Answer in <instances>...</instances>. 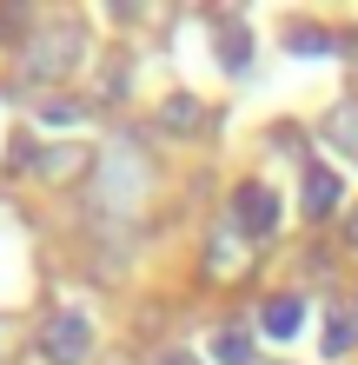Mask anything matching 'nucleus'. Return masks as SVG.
Returning <instances> with one entry per match:
<instances>
[{
	"mask_svg": "<svg viewBox=\"0 0 358 365\" xmlns=\"http://www.w3.org/2000/svg\"><path fill=\"white\" fill-rule=\"evenodd\" d=\"M80 53H87V27H80V20H53V27H40L27 40L20 73H27V80H67L80 67Z\"/></svg>",
	"mask_w": 358,
	"mask_h": 365,
	"instance_id": "1",
	"label": "nucleus"
},
{
	"mask_svg": "<svg viewBox=\"0 0 358 365\" xmlns=\"http://www.w3.org/2000/svg\"><path fill=\"white\" fill-rule=\"evenodd\" d=\"M87 352H93L87 312H53L47 326H40V359L47 365H87Z\"/></svg>",
	"mask_w": 358,
	"mask_h": 365,
	"instance_id": "2",
	"label": "nucleus"
},
{
	"mask_svg": "<svg viewBox=\"0 0 358 365\" xmlns=\"http://www.w3.org/2000/svg\"><path fill=\"white\" fill-rule=\"evenodd\" d=\"M233 226L246 240H272V226H279V192L265 180H239L233 186Z\"/></svg>",
	"mask_w": 358,
	"mask_h": 365,
	"instance_id": "3",
	"label": "nucleus"
},
{
	"mask_svg": "<svg viewBox=\"0 0 358 365\" xmlns=\"http://www.w3.org/2000/svg\"><path fill=\"white\" fill-rule=\"evenodd\" d=\"M87 166H93V146H80V140L33 153V173H40V180H53V186H73L80 173H87Z\"/></svg>",
	"mask_w": 358,
	"mask_h": 365,
	"instance_id": "4",
	"label": "nucleus"
},
{
	"mask_svg": "<svg viewBox=\"0 0 358 365\" xmlns=\"http://www.w3.org/2000/svg\"><path fill=\"white\" fill-rule=\"evenodd\" d=\"M339 200H345L339 173H332V166H305V220H325V212H339Z\"/></svg>",
	"mask_w": 358,
	"mask_h": 365,
	"instance_id": "5",
	"label": "nucleus"
},
{
	"mask_svg": "<svg viewBox=\"0 0 358 365\" xmlns=\"http://www.w3.org/2000/svg\"><path fill=\"white\" fill-rule=\"evenodd\" d=\"M159 126H166V133H179V140H193V133H206L213 120H206V106H199L193 93H173V100L159 106Z\"/></svg>",
	"mask_w": 358,
	"mask_h": 365,
	"instance_id": "6",
	"label": "nucleus"
},
{
	"mask_svg": "<svg viewBox=\"0 0 358 365\" xmlns=\"http://www.w3.org/2000/svg\"><path fill=\"white\" fill-rule=\"evenodd\" d=\"M213 47H219V60H226V73H246V67H252V40H246V27H239L233 14L213 20Z\"/></svg>",
	"mask_w": 358,
	"mask_h": 365,
	"instance_id": "7",
	"label": "nucleus"
},
{
	"mask_svg": "<svg viewBox=\"0 0 358 365\" xmlns=\"http://www.w3.org/2000/svg\"><path fill=\"white\" fill-rule=\"evenodd\" d=\"M259 319H265L272 339H292V332H299V319H305V299H299V292H279V299H265Z\"/></svg>",
	"mask_w": 358,
	"mask_h": 365,
	"instance_id": "8",
	"label": "nucleus"
},
{
	"mask_svg": "<svg viewBox=\"0 0 358 365\" xmlns=\"http://www.w3.org/2000/svg\"><path fill=\"white\" fill-rule=\"evenodd\" d=\"M325 140L339 146V153H358V100H339L325 113Z\"/></svg>",
	"mask_w": 358,
	"mask_h": 365,
	"instance_id": "9",
	"label": "nucleus"
},
{
	"mask_svg": "<svg viewBox=\"0 0 358 365\" xmlns=\"http://www.w3.org/2000/svg\"><path fill=\"white\" fill-rule=\"evenodd\" d=\"M352 339H358V319H345V312H325V359H345L352 352Z\"/></svg>",
	"mask_w": 358,
	"mask_h": 365,
	"instance_id": "10",
	"label": "nucleus"
},
{
	"mask_svg": "<svg viewBox=\"0 0 358 365\" xmlns=\"http://www.w3.org/2000/svg\"><path fill=\"white\" fill-rule=\"evenodd\" d=\"M213 359H219V365H252V339H246L239 326L213 332Z\"/></svg>",
	"mask_w": 358,
	"mask_h": 365,
	"instance_id": "11",
	"label": "nucleus"
},
{
	"mask_svg": "<svg viewBox=\"0 0 358 365\" xmlns=\"http://www.w3.org/2000/svg\"><path fill=\"white\" fill-rule=\"evenodd\" d=\"M285 47H292V53H332L339 40H332L325 27H285Z\"/></svg>",
	"mask_w": 358,
	"mask_h": 365,
	"instance_id": "12",
	"label": "nucleus"
},
{
	"mask_svg": "<svg viewBox=\"0 0 358 365\" xmlns=\"http://www.w3.org/2000/svg\"><path fill=\"white\" fill-rule=\"evenodd\" d=\"M345 246H358V206H352V220H345Z\"/></svg>",
	"mask_w": 358,
	"mask_h": 365,
	"instance_id": "13",
	"label": "nucleus"
},
{
	"mask_svg": "<svg viewBox=\"0 0 358 365\" xmlns=\"http://www.w3.org/2000/svg\"><path fill=\"white\" fill-rule=\"evenodd\" d=\"M159 365H199V359H186V352H166V359H159Z\"/></svg>",
	"mask_w": 358,
	"mask_h": 365,
	"instance_id": "14",
	"label": "nucleus"
}]
</instances>
